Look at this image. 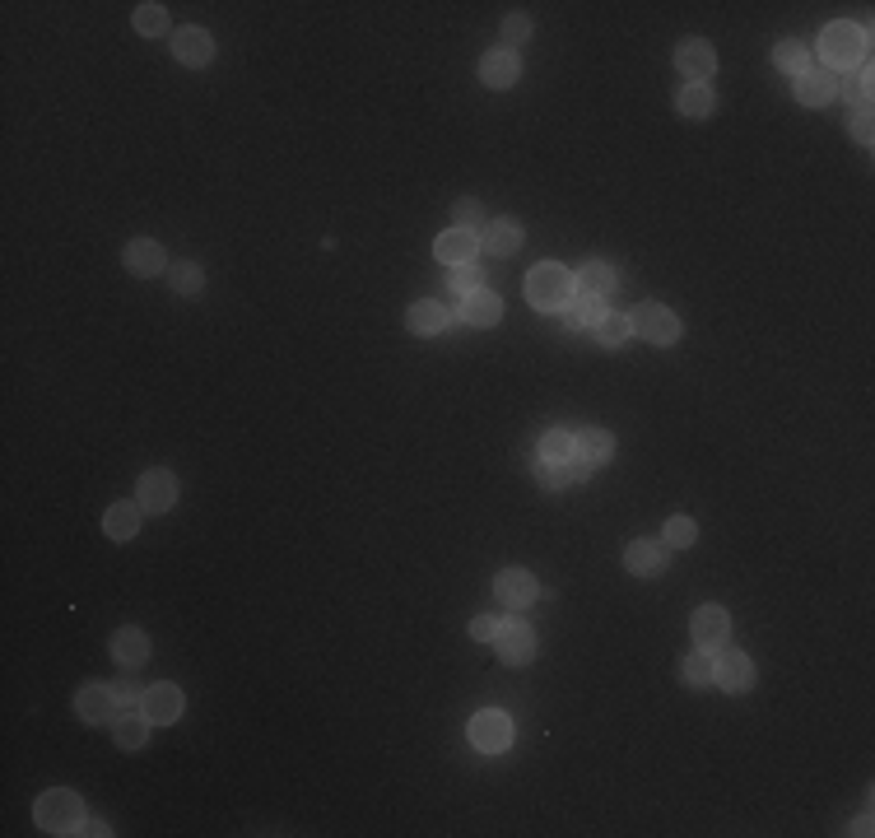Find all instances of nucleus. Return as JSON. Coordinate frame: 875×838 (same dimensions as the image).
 Listing matches in <instances>:
<instances>
[{"mask_svg": "<svg viewBox=\"0 0 875 838\" xmlns=\"http://www.w3.org/2000/svg\"><path fill=\"white\" fill-rule=\"evenodd\" d=\"M457 317L461 322H471V326H494L503 317V298L494 294V289H475V294L461 298Z\"/></svg>", "mask_w": 875, "mask_h": 838, "instance_id": "a211bd4d", "label": "nucleus"}, {"mask_svg": "<svg viewBox=\"0 0 875 838\" xmlns=\"http://www.w3.org/2000/svg\"><path fill=\"white\" fill-rule=\"evenodd\" d=\"M80 834H108V825H103V820H84Z\"/></svg>", "mask_w": 875, "mask_h": 838, "instance_id": "a18cd8bd", "label": "nucleus"}, {"mask_svg": "<svg viewBox=\"0 0 875 838\" xmlns=\"http://www.w3.org/2000/svg\"><path fill=\"white\" fill-rule=\"evenodd\" d=\"M75 713H80L84 722H94V727L117 722V694L103 690V685H84V690L75 694Z\"/></svg>", "mask_w": 875, "mask_h": 838, "instance_id": "dca6fc26", "label": "nucleus"}, {"mask_svg": "<svg viewBox=\"0 0 875 838\" xmlns=\"http://www.w3.org/2000/svg\"><path fill=\"white\" fill-rule=\"evenodd\" d=\"M526 298H531L540 312L568 308V298H573V271L554 266V261H540L536 271L526 275Z\"/></svg>", "mask_w": 875, "mask_h": 838, "instance_id": "f03ea898", "label": "nucleus"}, {"mask_svg": "<svg viewBox=\"0 0 875 838\" xmlns=\"http://www.w3.org/2000/svg\"><path fill=\"white\" fill-rule=\"evenodd\" d=\"M452 224H457V229H466V233L485 229V210H480V201H471V196H466V201L452 205Z\"/></svg>", "mask_w": 875, "mask_h": 838, "instance_id": "e433bc0d", "label": "nucleus"}, {"mask_svg": "<svg viewBox=\"0 0 875 838\" xmlns=\"http://www.w3.org/2000/svg\"><path fill=\"white\" fill-rule=\"evenodd\" d=\"M494 652H499L508 666H526L536 657V634H531L522 620H499V629H494Z\"/></svg>", "mask_w": 875, "mask_h": 838, "instance_id": "423d86ee", "label": "nucleus"}, {"mask_svg": "<svg viewBox=\"0 0 875 838\" xmlns=\"http://www.w3.org/2000/svg\"><path fill=\"white\" fill-rule=\"evenodd\" d=\"M112 657L122 666H140L149 657V638L140 634V629H117V634H112Z\"/></svg>", "mask_w": 875, "mask_h": 838, "instance_id": "a878e982", "label": "nucleus"}, {"mask_svg": "<svg viewBox=\"0 0 875 838\" xmlns=\"http://www.w3.org/2000/svg\"><path fill=\"white\" fill-rule=\"evenodd\" d=\"M629 326H633V336L652 340V345H675L680 340V317L671 308H661V303H643L629 317Z\"/></svg>", "mask_w": 875, "mask_h": 838, "instance_id": "20e7f679", "label": "nucleus"}, {"mask_svg": "<svg viewBox=\"0 0 875 838\" xmlns=\"http://www.w3.org/2000/svg\"><path fill=\"white\" fill-rule=\"evenodd\" d=\"M135 494H140V508H145V513H168L177 503V475L173 471H145Z\"/></svg>", "mask_w": 875, "mask_h": 838, "instance_id": "9b49d317", "label": "nucleus"}, {"mask_svg": "<svg viewBox=\"0 0 875 838\" xmlns=\"http://www.w3.org/2000/svg\"><path fill=\"white\" fill-rule=\"evenodd\" d=\"M475 252H480V238L466 229H452L438 238V261H447V266H471Z\"/></svg>", "mask_w": 875, "mask_h": 838, "instance_id": "5701e85b", "label": "nucleus"}, {"mask_svg": "<svg viewBox=\"0 0 875 838\" xmlns=\"http://www.w3.org/2000/svg\"><path fill=\"white\" fill-rule=\"evenodd\" d=\"M173 52L182 66H210L215 61V38L205 33V28H177V38H173Z\"/></svg>", "mask_w": 875, "mask_h": 838, "instance_id": "4468645a", "label": "nucleus"}, {"mask_svg": "<svg viewBox=\"0 0 875 838\" xmlns=\"http://www.w3.org/2000/svg\"><path fill=\"white\" fill-rule=\"evenodd\" d=\"M610 457H615V438H610L606 429L573 433V461H578L582 471H596V466H606Z\"/></svg>", "mask_w": 875, "mask_h": 838, "instance_id": "f8f14e48", "label": "nucleus"}, {"mask_svg": "<svg viewBox=\"0 0 875 838\" xmlns=\"http://www.w3.org/2000/svg\"><path fill=\"white\" fill-rule=\"evenodd\" d=\"M494 629H499V620H489V615H475V620H471V638H475V643H494Z\"/></svg>", "mask_w": 875, "mask_h": 838, "instance_id": "37998d69", "label": "nucleus"}, {"mask_svg": "<svg viewBox=\"0 0 875 838\" xmlns=\"http://www.w3.org/2000/svg\"><path fill=\"white\" fill-rule=\"evenodd\" d=\"M713 685H722L727 694H745L754 685V666L745 652H717L713 657Z\"/></svg>", "mask_w": 875, "mask_h": 838, "instance_id": "1a4fd4ad", "label": "nucleus"}, {"mask_svg": "<svg viewBox=\"0 0 875 838\" xmlns=\"http://www.w3.org/2000/svg\"><path fill=\"white\" fill-rule=\"evenodd\" d=\"M475 289H485V271L480 266H452V275H447V294L452 298H466V294H475Z\"/></svg>", "mask_w": 875, "mask_h": 838, "instance_id": "473e14b6", "label": "nucleus"}, {"mask_svg": "<svg viewBox=\"0 0 875 838\" xmlns=\"http://www.w3.org/2000/svg\"><path fill=\"white\" fill-rule=\"evenodd\" d=\"M517 75H522V61H517V52H508V47H494V52H485V61H480V80H485L489 89H512Z\"/></svg>", "mask_w": 875, "mask_h": 838, "instance_id": "f3484780", "label": "nucleus"}, {"mask_svg": "<svg viewBox=\"0 0 875 838\" xmlns=\"http://www.w3.org/2000/svg\"><path fill=\"white\" fill-rule=\"evenodd\" d=\"M773 66L787 70V75H801V70H810V52L801 42H778L773 47Z\"/></svg>", "mask_w": 875, "mask_h": 838, "instance_id": "72a5a7b5", "label": "nucleus"}, {"mask_svg": "<svg viewBox=\"0 0 875 838\" xmlns=\"http://www.w3.org/2000/svg\"><path fill=\"white\" fill-rule=\"evenodd\" d=\"M112 694H117V703H126V708H135V685H131V680H122V685H117V690H112Z\"/></svg>", "mask_w": 875, "mask_h": 838, "instance_id": "c03bdc74", "label": "nucleus"}, {"mask_svg": "<svg viewBox=\"0 0 875 838\" xmlns=\"http://www.w3.org/2000/svg\"><path fill=\"white\" fill-rule=\"evenodd\" d=\"M689 634H694V643H699L703 652H717L722 643H727L731 634V620L722 606H699L694 610V620H689Z\"/></svg>", "mask_w": 875, "mask_h": 838, "instance_id": "6e6552de", "label": "nucleus"}, {"mask_svg": "<svg viewBox=\"0 0 875 838\" xmlns=\"http://www.w3.org/2000/svg\"><path fill=\"white\" fill-rule=\"evenodd\" d=\"M624 568H629V573H638V578H657V573H666V545L633 541L629 550H624Z\"/></svg>", "mask_w": 875, "mask_h": 838, "instance_id": "412c9836", "label": "nucleus"}, {"mask_svg": "<svg viewBox=\"0 0 875 838\" xmlns=\"http://www.w3.org/2000/svg\"><path fill=\"white\" fill-rule=\"evenodd\" d=\"M135 28H140L145 38H159L163 28H168V10H163V5H140V10H135Z\"/></svg>", "mask_w": 875, "mask_h": 838, "instance_id": "4c0bfd02", "label": "nucleus"}, {"mask_svg": "<svg viewBox=\"0 0 875 838\" xmlns=\"http://www.w3.org/2000/svg\"><path fill=\"white\" fill-rule=\"evenodd\" d=\"M536 578L526 573V568H503L499 578H494V596H499L503 606H512V610H522V606H531L536 601Z\"/></svg>", "mask_w": 875, "mask_h": 838, "instance_id": "ddd939ff", "label": "nucleus"}, {"mask_svg": "<svg viewBox=\"0 0 875 838\" xmlns=\"http://www.w3.org/2000/svg\"><path fill=\"white\" fill-rule=\"evenodd\" d=\"M675 108L685 112V117H708L713 112V89L708 84H685L680 98H675Z\"/></svg>", "mask_w": 875, "mask_h": 838, "instance_id": "7c9ffc66", "label": "nucleus"}, {"mask_svg": "<svg viewBox=\"0 0 875 838\" xmlns=\"http://www.w3.org/2000/svg\"><path fill=\"white\" fill-rule=\"evenodd\" d=\"M33 820H38L42 834H80L84 829V801L75 792H42L38 806H33Z\"/></svg>", "mask_w": 875, "mask_h": 838, "instance_id": "f257e3e1", "label": "nucleus"}, {"mask_svg": "<svg viewBox=\"0 0 875 838\" xmlns=\"http://www.w3.org/2000/svg\"><path fill=\"white\" fill-rule=\"evenodd\" d=\"M526 38H531V19H526V14H508V19H503V42H508V52Z\"/></svg>", "mask_w": 875, "mask_h": 838, "instance_id": "ea45409f", "label": "nucleus"}, {"mask_svg": "<svg viewBox=\"0 0 875 838\" xmlns=\"http://www.w3.org/2000/svg\"><path fill=\"white\" fill-rule=\"evenodd\" d=\"M592 331H596V345H606V350H620L624 340L633 336V326H629V317H624V312H606Z\"/></svg>", "mask_w": 875, "mask_h": 838, "instance_id": "c756f323", "label": "nucleus"}, {"mask_svg": "<svg viewBox=\"0 0 875 838\" xmlns=\"http://www.w3.org/2000/svg\"><path fill=\"white\" fill-rule=\"evenodd\" d=\"M140 503H112L108 513H103V531H108L112 541H131L135 531H140Z\"/></svg>", "mask_w": 875, "mask_h": 838, "instance_id": "393cba45", "label": "nucleus"}, {"mask_svg": "<svg viewBox=\"0 0 875 838\" xmlns=\"http://www.w3.org/2000/svg\"><path fill=\"white\" fill-rule=\"evenodd\" d=\"M852 103H857V108H862V103H871V61H862V66H857V80H852Z\"/></svg>", "mask_w": 875, "mask_h": 838, "instance_id": "a19ab883", "label": "nucleus"}, {"mask_svg": "<svg viewBox=\"0 0 875 838\" xmlns=\"http://www.w3.org/2000/svg\"><path fill=\"white\" fill-rule=\"evenodd\" d=\"M615 284H620V275L610 271L606 261H587V266L578 271V289H582V294L606 298V294H615Z\"/></svg>", "mask_w": 875, "mask_h": 838, "instance_id": "bb28decb", "label": "nucleus"}, {"mask_svg": "<svg viewBox=\"0 0 875 838\" xmlns=\"http://www.w3.org/2000/svg\"><path fill=\"white\" fill-rule=\"evenodd\" d=\"M126 271L140 275V280L159 275V271H163V247L149 243V238H135V243L126 247Z\"/></svg>", "mask_w": 875, "mask_h": 838, "instance_id": "b1692460", "label": "nucleus"}, {"mask_svg": "<svg viewBox=\"0 0 875 838\" xmlns=\"http://www.w3.org/2000/svg\"><path fill=\"white\" fill-rule=\"evenodd\" d=\"M480 247H485L489 257H512L522 247V224L517 219H494V224L480 229Z\"/></svg>", "mask_w": 875, "mask_h": 838, "instance_id": "6ab92c4d", "label": "nucleus"}, {"mask_svg": "<svg viewBox=\"0 0 875 838\" xmlns=\"http://www.w3.org/2000/svg\"><path fill=\"white\" fill-rule=\"evenodd\" d=\"M838 70H829V66H810V70H801L796 75V98L806 103V108H824L829 98L838 94Z\"/></svg>", "mask_w": 875, "mask_h": 838, "instance_id": "9d476101", "label": "nucleus"}, {"mask_svg": "<svg viewBox=\"0 0 875 838\" xmlns=\"http://www.w3.org/2000/svg\"><path fill=\"white\" fill-rule=\"evenodd\" d=\"M601 317H606V308H601V298H596V294H582V289H578V294L568 298V317H564V322H568V331H582V326H596V322H601Z\"/></svg>", "mask_w": 875, "mask_h": 838, "instance_id": "cd10ccee", "label": "nucleus"}, {"mask_svg": "<svg viewBox=\"0 0 875 838\" xmlns=\"http://www.w3.org/2000/svg\"><path fill=\"white\" fill-rule=\"evenodd\" d=\"M540 461H554V466H564V461H573V433L564 429H550L545 438H540Z\"/></svg>", "mask_w": 875, "mask_h": 838, "instance_id": "2f4dec72", "label": "nucleus"}, {"mask_svg": "<svg viewBox=\"0 0 875 838\" xmlns=\"http://www.w3.org/2000/svg\"><path fill=\"white\" fill-rule=\"evenodd\" d=\"M471 745L480 755H499L512 745V717L499 713V708H485V713L471 717Z\"/></svg>", "mask_w": 875, "mask_h": 838, "instance_id": "39448f33", "label": "nucleus"}, {"mask_svg": "<svg viewBox=\"0 0 875 838\" xmlns=\"http://www.w3.org/2000/svg\"><path fill=\"white\" fill-rule=\"evenodd\" d=\"M866 47H871V38H866V28H857V24H829L820 38V52H824V61H829V70L862 66Z\"/></svg>", "mask_w": 875, "mask_h": 838, "instance_id": "7ed1b4c3", "label": "nucleus"}, {"mask_svg": "<svg viewBox=\"0 0 875 838\" xmlns=\"http://www.w3.org/2000/svg\"><path fill=\"white\" fill-rule=\"evenodd\" d=\"M140 708H145V717L154 722V727H168V722H177L182 717V690L177 685H154V690H145V699H140Z\"/></svg>", "mask_w": 875, "mask_h": 838, "instance_id": "2eb2a0df", "label": "nucleus"}, {"mask_svg": "<svg viewBox=\"0 0 875 838\" xmlns=\"http://www.w3.org/2000/svg\"><path fill=\"white\" fill-rule=\"evenodd\" d=\"M694 536H699V527H694L689 517H671V522H666V545H680V550H685V545H694Z\"/></svg>", "mask_w": 875, "mask_h": 838, "instance_id": "58836bf2", "label": "nucleus"}, {"mask_svg": "<svg viewBox=\"0 0 875 838\" xmlns=\"http://www.w3.org/2000/svg\"><path fill=\"white\" fill-rule=\"evenodd\" d=\"M149 722L145 708H126V713H117V722H112V736H117V745L122 750H140V745L149 741Z\"/></svg>", "mask_w": 875, "mask_h": 838, "instance_id": "4be33fe9", "label": "nucleus"}, {"mask_svg": "<svg viewBox=\"0 0 875 838\" xmlns=\"http://www.w3.org/2000/svg\"><path fill=\"white\" fill-rule=\"evenodd\" d=\"M675 66H680V75H685L689 84H708L713 80V70H717V56L703 38H685L680 47H675Z\"/></svg>", "mask_w": 875, "mask_h": 838, "instance_id": "0eeeda50", "label": "nucleus"}, {"mask_svg": "<svg viewBox=\"0 0 875 838\" xmlns=\"http://www.w3.org/2000/svg\"><path fill=\"white\" fill-rule=\"evenodd\" d=\"M685 685H694V690H703V685H713V652H694L685 662Z\"/></svg>", "mask_w": 875, "mask_h": 838, "instance_id": "c9c22d12", "label": "nucleus"}, {"mask_svg": "<svg viewBox=\"0 0 875 838\" xmlns=\"http://www.w3.org/2000/svg\"><path fill=\"white\" fill-rule=\"evenodd\" d=\"M447 322H452V312H447L438 298H419L415 308L405 312V326H410L415 336H438V331H447Z\"/></svg>", "mask_w": 875, "mask_h": 838, "instance_id": "aec40b11", "label": "nucleus"}, {"mask_svg": "<svg viewBox=\"0 0 875 838\" xmlns=\"http://www.w3.org/2000/svg\"><path fill=\"white\" fill-rule=\"evenodd\" d=\"M852 136L862 140V145H871V103H862V108L852 112Z\"/></svg>", "mask_w": 875, "mask_h": 838, "instance_id": "79ce46f5", "label": "nucleus"}, {"mask_svg": "<svg viewBox=\"0 0 875 838\" xmlns=\"http://www.w3.org/2000/svg\"><path fill=\"white\" fill-rule=\"evenodd\" d=\"M582 475H587V471H582L578 461H564V466H554V461H536V480L550 489V494H554V489H568L573 480H582Z\"/></svg>", "mask_w": 875, "mask_h": 838, "instance_id": "c85d7f7f", "label": "nucleus"}, {"mask_svg": "<svg viewBox=\"0 0 875 838\" xmlns=\"http://www.w3.org/2000/svg\"><path fill=\"white\" fill-rule=\"evenodd\" d=\"M173 289L177 294H201L205 289V275H201V266H196V261H177L173 266Z\"/></svg>", "mask_w": 875, "mask_h": 838, "instance_id": "f704fd0d", "label": "nucleus"}]
</instances>
